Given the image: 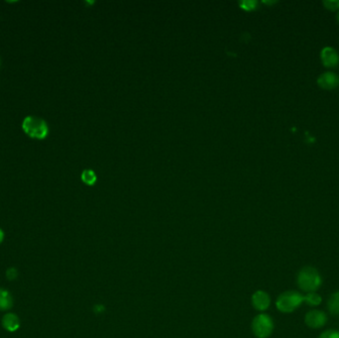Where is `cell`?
I'll return each instance as SVG.
<instances>
[{"instance_id": "cell-1", "label": "cell", "mask_w": 339, "mask_h": 338, "mask_svg": "<svg viewBox=\"0 0 339 338\" xmlns=\"http://www.w3.org/2000/svg\"><path fill=\"white\" fill-rule=\"evenodd\" d=\"M297 287L304 293H314L322 285V277L319 272L311 267H303L297 274Z\"/></svg>"}, {"instance_id": "cell-2", "label": "cell", "mask_w": 339, "mask_h": 338, "mask_svg": "<svg viewBox=\"0 0 339 338\" xmlns=\"http://www.w3.org/2000/svg\"><path fill=\"white\" fill-rule=\"evenodd\" d=\"M304 302V296L297 291H287L279 296L276 301L277 308L283 313H292Z\"/></svg>"}, {"instance_id": "cell-3", "label": "cell", "mask_w": 339, "mask_h": 338, "mask_svg": "<svg viewBox=\"0 0 339 338\" xmlns=\"http://www.w3.org/2000/svg\"><path fill=\"white\" fill-rule=\"evenodd\" d=\"M22 128L29 137L36 139H44L49 133L47 123L34 116H27L22 123Z\"/></svg>"}, {"instance_id": "cell-4", "label": "cell", "mask_w": 339, "mask_h": 338, "mask_svg": "<svg viewBox=\"0 0 339 338\" xmlns=\"http://www.w3.org/2000/svg\"><path fill=\"white\" fill-rule=\"evenodd\" d=\"M252 330L257 338H268L274 330V322L270 315L260 313L253 319Z\"/></svg>"}, {"instance_id": "cell-5", "label": "cell", "mask_w": 339, "mask_h": 338, "mask_svg": "<svg viewBox=\"0 0 339 338\" xmlns=\"http://www.w3.org/2000/svg\"><path fill=\"white\" fill-rule=\"evenodd\" d=\"M305 324L312 329H318L323 327L327 322V315L318 309H312L306 312L304 315Z\"/></svg>"}, {"instance_id": "cell-6", "label": "cell", "mask_w": 339, "mask_h": 338, "mask_svg": "<svg viewBox=\"0 0 339 338\" xmlns=\"http://www.w3.org/2000/svg\"><path fill=\"white\" fill-rule=\"evenodd\" d=\"M252 304L257 310L260 311L268 309L271 304V298L269 294L261 290L255 292L252 296Z\"/></svg>"}, {"instance_id": "cell-7", "label": "cell", "mask_w": 339, "mask_h": 338, "mask_svg": "<svg viewBox=\"0 0 339 338\" xmlns=\"http://www.w3.org/2000/svg\"><path fill=\"white\" fill-rule=\"evenodd\" d=\"M321 62L326 68H334L339 63V55L331 47H324L320 53Z\"/></svg>"}, {"instance_id": "cell-8", "label": "cell", "mask_w": 339, "mask_h": 338, "mask_svg": "<svg viewBox=\"0 0 339 338\" xmlns=\"http://www.w3.org/2000/svg\"><path fill=\"white\" fill-rule=\"evenodd\" d=\"M317 84L323 89H333L339 85V77L332 72L323 73L318 77Z\"/></svg>"}, {"instance_id": "cell-9", "label": "cell", "mask_w": 339, "mask_h": 338, "mask_svg": "<svg viewBox=\"0 0 339 338\" xmlns=\"http://www.w3.org/2000/svg\"><path fill=\"white\" fill-rule=\"evenodd\" d=\"M2 327L8 332H15L20 328V318L14 312H7L2 316L1 319Z\"/></svg>"}, {"instance_id": "cell-10", "label": "cell", "mask_w": 339, "mask_h": 338, "mask_svg": "<svg viewBox=\"0 0 339 338\" xmlns=\"http://www.w3.org/2000/svg\"><path fill=\"white\" fill-rule=\"evenodd\" d=\"M14 299L11 293L4 289L0 288V311H7L13 307Z\"/></svg>"}, {"instance_id": "cell-11", "label": "cell", "mask_w": 339, "mask_h": 338, "mask_svg": "<svg viewBox=\"0 0 339 338\" xmlns=\"http://www.w3.org/2000/svg\"><path fill=\"white\" fill-rule=\"evenodd\" d=\"M327 309L334 315L339 316V291L334 292L327 300Z\"/></svg>"}, {"instance_id": "cell-12", "label": "cell", "mask_w": 339, "mask_h": 338, "mask_svg": "<svg viewBox=\"0 0 339 338\" xmlns=\"http://www.w3.org/2000/svg\"><path fill=\"white\" fill-rule=\"evenodd\" d=\"M304 302H306L309 306H317L322 302V297L316 292L307 293L304 296Z\"/></svg>"}, {"instance_id": "cell-13", "label": "cell", "mask_w": 339, "mask_h": 338, "mask_svg": "<svg viewBox=\"0 0 339 338\" xmlns=\"http://www.w3.org/2000/svg\"><path fill=\"white\" fill-rule=\"evenodd\" d=\"M82 179H83V181L85 184L93 185L95 183V181H96V176H95V174L92 171L85 170V171H84V173L82 175Z\"/></svg>"}, {"instance_id": "cell-14", "label": "cell", "mask_w": 339, "mask_h": 338, "mask_svg": "<svg viewBox=\"0 0 339 338\" xmlns=\"http://www.w3.org/2000/svg\"><path fill=\"white\" fill-rule=\"evenodd\" d=\"M318 338H339V330L327 329L320 333Z\"/></svg>"}, {"instance_id": "cell-15", "label": "cell", "mask_w": 339, "mask_h": 338, "mask_svg": "<svg viewBox=\"0 0 339 338\" xmlns=\"http://www.w3.org/2000/svg\"><path fill=\"white\" fill-rule=\"evenodd\" d=\"M323 5L328 10H336L339 8V0H325L323 1Z\"/></svg>"}, {"instance_id": "cell-16", "label": "cell", "mask_w": 339, "mask_h": 338, "mask_svg": "<svg viewBox=\"0 0 339 338\" xmlns=\"http://www.w3.org/2000/svg\"><path fill=\"white\" fill-rule=\"evenodd\" d=\"M18 270L14 267H10L9 269H7L6 271V279L9 280V281H14L18 278Z\"/></svg>"}, {"instance_id": "cell-17", "label": "cell", "mask_w": 339, "mask_h": 338, "mask_svg": "<svg viewBox=\"0 0 339 338\" xmlns=\"http://www.w3.org/2000/svg\"><path fill=\"white\" fill-rule=\"evenodd\" d=\"M240 5H241L244 9H246V10H252V9H254V8L256 7L257 2H256V1H252V0H249V1H248V0H246V1L241 2Z\"/></svg>"}, {"instance_id": "cell-18", "label": "cell", "mask_w": 339, "mask_h": 338, "mask_svg": "<svg viewBox=\"0 0 339 338\" xmlns=\"http://www.w3.org/2000/svg\"><path fill=\"white\" fill-rule=\"evenodd\" d=\"M3 240H4V232L1 228H0V244L3 242Z\"/></svg>"}, {"instance_id": "cell-19", "label": "cell", "mask_w": 339, "mask_h": 338, "mask_svg": "<svg viewBox=\"0 0 339 338\" xmlns=\"http://www.w3.org/2000/svg\"><path fill=\"white\" fill-rule=\"evenodd\" d=\"M337 20H338V22H339V11H338V13H337Z\"/></svg>"}]
</instances>
